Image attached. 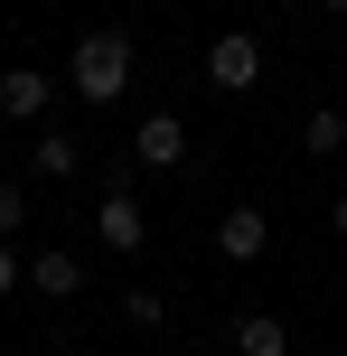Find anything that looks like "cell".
I'll return each mask as SVG.
<instances>
[{
    "label": "cell",
    "instance_id": "cell-1",
    "mask_svg": "<svg viewBox=\"0 0 347 356\" xmlns=\"http://www.w3.org/2000/svg\"><path fill=\"white\" fill-rule=\"evenodd\" d=\"M122 85H131V38L122 29H85L75 38V94L85 104H122Z\"/></svg>",
    "mask_w": 347,
    "mask_h": 356
},
{
    "label": "cell",
    "instance_id": "cell-2",
    "mask_svg": "<svg viewBox=\"0 0 347 356\" xmlns=\"http://www.w3.org/2000/svg\"><path fill=\"white\" fill-rule=\"evenodd\" d=\"M207 85H216V94H254V85H263V38L225 29L216 47H207Z\"/></svg>",
    "mask_w": 347,
    "mask_h": 356
},
{
    "label": "cell",
    "instance_id": "cell-3",
    "mask_svg": "<svg viewBox=\"0 0 347 356\" xmlns=\"http://www.w3.org/2000/svg\"><path fill=\"white\" fill-rule=\"evenodd\" d=\"M94 234H104L113 253H141V244H150V216H141V197H131V188H113L104 207H94Z\"/></svg>",
    "mask_w": 347,
    "mask_h": 356
},
{
    "label": "cell",
    "instance_id": "cell-4",
    "mask_svg": "<svg viewBox=\"0 0 347 356\" xmlns=\"http://www.w3.org/2000/svg\"><path fill=\"white\" fill-rule=\"evenodd\" d=\"M131 160H141V169H179L188 160V122H179V113H150V122L131 131Z\"/></svg>",
    "mask_w": 347,
    "mask_h": 356
},
{
    "label": "cell",
    "instance_id": "cell-5",
    "mask_svg": "<svg viewBox=\"0 0 347 356\" xmlns=\"http://www.w3.org/2000/svg\"><path fill=\"white\" fill-rule=\"evenodd\" d=\"M263 244H273V216H263V207H225L216 216V253H225V263H254Z\"/></svg>",
    "mask_w": 347,
    "mask_h": 356
},
{
    "label": "cell",
    "instance_id": "cell-6",
    "mask_svg": "<svg viewBox=\"0 0 347 356\" xmlns=\"http://www.w3.org/2000/svg\"><path fill=\"white\" fill-rule=\"evenodd\" d=\"M38 113H47V75L10 66V75H0V122H38Z\"/></svg>",
    "mask_w": 347,
    "mask_h": 356
},
{
    "label": "cell",
    "instance_id": "cell-7",
    "mask_svg": "<svg viewBox=\"0 0 347 356\" xmlns=\"http://www.w3.org/2000/svg\"><path fill=\"white\" fill-rule=\"evenodd\" d=\"M29 282L47 291V300H75V291H85V253H38V263H29Z\"/></svg>",
    "mask_w": 347,
    "mask_h": 356
},
{
    "label": "cell",
    "instance_id": "cell-8",
    "mask_svg": "<svg viewBox=\"0 0 347 356\" xmlns=\"http://www.w3.org/2000/svg\"><path fill=\"white\" fill-rule=\"evenodd\" d=\"M300 150H310V160H338V150H347V113H338V104H319L310 122H300Z\"/></svg>",
    "mask_w": 347,
    "mask_h": 356
},
{
    "label": "cell",
    "instance_id": "cell-9",
    "mask_svg": "<svg viewBox=\"0 0 347 356\" xmlns=\"http://www.w3.org/2000/svg\"><path fill=\"white\" fill-rule=\"evenodd\" d=\"M235 347H244V356H291V328L263 319V309H244V319H235Z\"/></svg>",
    "mask_w": 347,
    "mask_h": 356
},
{
    "label": "cell",
    "instance_id": "cell-10",
    "mask_svg": "<svg viewBox=\"0 0 347 356\" xmlns=\"http://www.w3.org/2000/svg\"><path fill=\"white\" fill-rule=\"evenodd\" d=\"M29 160H38V178H66V169H75V141H66V131H38Z\"/></svg>",
    "mask_w": 347,
    "mask_h": 356
},
{
    "label": "cell",
    "instance_id": "cell-11",
    "mask_svg": "<svg viewBox=\"0 0 347 356\" xmlns=\"http://www.w3.org/2000/svg\"><path fill=\"white\" fill-rule=\"evenodd\" d=\"M122 319H131V328H169V300H160V291H131Z\"/></svg>",
    "mask_w": 347,
    "mask_h": 356
},
{
    "label": "cell",
    "instance_id": "cell-12",
    "mask_svg": "<svg viewBox=\"0 0 347 356\" xmlns=\"http://www.w3.org/2000/svg\"><path fill=\"white\" fill-rule=\"evenodd\" d=\"M19 216H29V188H19V178H0V244L19 234Z\"/></svg>",
    "mask_w": 347,
    "mask_h": 356
},
{
    "label": "cell",
    "instance_id": "cell-13",
    "mask_svg": "<svg viewBox=\"0 0 347 356\" xmlns=\"http://www.w3.org/2000/svg\"><path fill=\"white\" fill-rule=\"evenodd\" d=\"M19 282H29V263H19V253H10V244H0V300H10V291H19Z\"/></svg>",
    "mask_w": 347,
    "mask_h": 356
},
{
    "label": "cell",
    "instance_id": "cell-14",
    "mask_svg": "<svg viewBox=\"0 0 347 356\" xmlns=\"http://www.w3.org/2000/svg\"><path fill=\"white\" fill-rule=\"evenodd\" d=\"M329 225H338V244H347V197H338V216H329Z\"/></svg>",
    "mask_w": 347,
    "mask_h": 356
},
{
    "label": "cell",
    "instance_id": "cell-15",
    "mask_svg": "<svg viewBox=\"0 0 347 356\" xmlns=\"http://www.w3.org/2000/svg\"><path fill=\"white\" fill-rule=\"evenodd\" d=\"M319 10H329V19H338V10H347V0H319Z\"/></svg>",
    "mask_w": 347,
    "mask_h": 356
}]
</instances>
